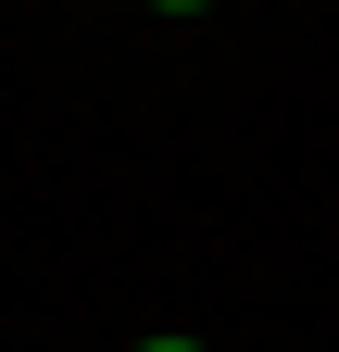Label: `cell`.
Instances as JSON below:
<instances>
[{"instance_id":"cell-1","label":"cell","mask_w":339,"mask_h":352,"mask_svg":"<svg viewBox=\"0 0 339 352\" xmlns=\"http://www.w3.org/2000/svg\"><path fill=\"white\" fill-rule=\"evenodd\" d=\"M139 352H201V340H139Z\"/></svg>"},{"instance_id":"cell-2","label":"cell","mask_w":339,"mask_h":352,"mask_svg":"<svg viewBox=\"0 0 339 352\" xmlns=\"http://www.w3.org/2000/svg\"><path fill=\"white\" fill-rule=\"evenodd\" d=\"M151 13H201V0H151Z\"/></svg>"}]
</instances>
